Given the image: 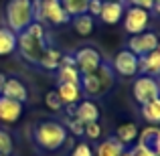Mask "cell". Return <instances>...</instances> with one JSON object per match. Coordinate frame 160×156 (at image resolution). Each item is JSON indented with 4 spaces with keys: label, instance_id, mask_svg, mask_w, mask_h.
Returning <instances> with one entry per match:
<instances>
[{
    "label": "cell",
    "instance_id": "obj_1",
    "mask_svg": "<svg viewBox=\"0 0 160 156\" xmlns=\"http://www.w3.org/2000/svg\"><path fill=\"white\" fill-rule=\"evenodd\" d=\"M45 49H47V33H45L43 23L35 20L22 33L16 35V51L31 65H39Z\"/></svg>",
    "mask_w": 160,
    "mask_h": 156
},
{
    "label": "cell",
    "instance_id": "obj_2",
    "mask_svg": "<svg viewBox=\"0 0 160 156\" xmlns=\"http://www.w3.org/2000/svg\"><path fill=\"white\" fill-rule=\"evenodd\" d=\"M6 27L12 33H22L31 23H35V8L32 0H8L6 10H4Z\"/></svg>",
    "mask_w": 160,
    "mask_h": 156
},
{
    "label": "cell",
    "instance_id": "obj_3",
    "mask_svg": "<svg viewBox=\"0 0 160 156\" xmlns=\"http://www.w3.org/2000/svg\"><path fill=\"white\" fill-rule=\"evenodd\" d=\"M35 140L43 150H59L67 142V128L57 120H45L35 128Z\"/></svg>",
    "mask_w": 160,
    "mask_h": 156
},
{
    "label": "cell",
    "instance_id": "obj_4",
    "mask_svg": "<svg viewBox=\"0 0 160 156\" xmlns=\"http://www.w3.org/2000/svg\"><path fill=\"white\" fill-rule=\"evenodd\" d=\"M32 8H35V20L37 23H49L55 27L67 24L71 16L63 8L61 0H32Z\"/></svg>",
    "mask_w": 160,
    "mask_h": 156
},
{
    "label": "cell",
    "instance_id": "obj_5",
    "mask_svg": "<svg viewBox=\"0 0 160 156\" xmlns=\"http://www.w3.org/2000/svg\"><path fill=\"white\" fill-rule=\"evenodd\" d=\"M132 95L138 105H144L160 98V83L152 75H138L132 85Z\"/></svg>",
    "mask_w": 160,
    "mask_h": 156
},
{
    "label": "cell",
    "instance_id": "obj_6",
    "mask_svg": "<svg viewBox=\"0 0 160 156\" xmlns=\"http://www.w3.org/2000/svg\"><path fill=\"white\" fill-rule=\"evenodd\" d=\"M138 61H140V57H136L130 49H122V51H118L116 57H113L112 71H113V73H118L120 77H126V79L136 77V75H140Z\"/></svg>",
    "mask_w": 160,
    "mask_h": 156
},
{
    "label": "cell",
    "instance_id": "obj_7",
    "mask_svg": "<svg viewBox=\"0 0 160 156\" xmlns=\"http://www.w3.org/2000/svg\"><path fill=\"white\" fill-rule=\"evenodd\" d=\"M102 63H103V57L95 47H83L75 53V67L79 69L81 75L95 73Z\"/></svg>",
    "mask_w": 160,
    "mask_h": 156
},
{
    "label": "cell",
    "instance_id": "obj_8",
    "mask_svg": "<svg viewBox=\"0 0 160 156\" xmlns=\"http://www.w3.org/2000/svg\"><path fill=\"white\" fill-rule=\"evenodd\" d=\"M150 24V12L144 10V8H138V6H130L126 10L124 16V28L126 33L130 35H140L148 28Z\"/></svg>",
    "mask_w": 160,
    "mask_h": 156
},
{
    "label": "cell",
    "instance_id": "obj_9",
    "mask_svg": "<svg viewBox=\"0 0 160 156\" xmlns=\"http://www.w3.org/2000/svg\"><path fill=\"white\" fill-rule=\"evenodd\" d=\"M160 39L156 33H150V31H144L140 33V35H132L128 41V47L136 57H144V55H148L150 51H154V49L158 47Z\"/></svg>",
    "mask_w": 160,
    "mask_h": 156
},
{
    "label": "cell",
    "instance_id": "obj_10",
    "mask_svg": "<svg viewBox=\"0 0 160 156\" xmlns=\"http://www.w3.org/2000/svg\"><path fill=\"white\" fill-rule=\"evenodd\" d=\"M2 95H4V98L14 99V102L24 103L28 99V89H27V85H24L20 79L6 77V79H4V83H2Z\"/></svg>",
    "mask_w": 160,
    "mask_h": 156
},
{
    "label": "cell",
    "instance_id": "obj_11",
    "mask_svg": "<svg viewBox=\"0 0 160 156\" xmlns=\"http://www.w3.org/2000/svg\"><path fill=\"white\" fill-rule=\"evenodd\" d=\"M20 116H22V103L0 95V122L14 124L20 120Z\"/></svg>",
    "mask_w": 160,
    "mask_h": 156
},
{
    "label": "cell",
    "instance_id": "obj_12",
    "mask_svg": "<svg viewBox=\"0 0 160 156\" xmlns=\"http://www.w3.org/2000/svg\"><path fill=\"white\" fill-rule=\"evenodd\" d=\"M138 69H140V75H152V77H158L160 75V43L154 51H150L148 55L140 57Z\"/></svg>",
    "mask_w": 160,
    "mask_h": 156
},
{
    "label": "cell",
    "instance_id": "obj_13",
    "mask_svg": "<svg viewBox=\"0 0 160 156\" xmlns=\"http://www.w3.org/2000/svg\"><path fill=\"white\" fill-rule=\"evenodd\" d=\"M138 144L148 146L154 156H160V126H146L142 132H138Z\"/></svg>",
    "mask_w": 160,
    "mask_h": 156
},
{
    "label": "cell",
    "instance_id": "obj_14",
    "mask_svg": "<svg viewBox=\"0 0 160 156\" xmlns=\"http://www.w3.org/2000/svg\"><path fill=\"white\" fill-rule=\"evenodd\" d=\"M75 118L83 124H91V122H99V105L91 99H83L75 108Z\"/></svg>",
    "mask_w": 160,
    "mask_h": 156
},
{
    "label": "cell",
    "instance_id": "obj_15",
    "mask_svg": "<svg viewBox=\"0 0 160 156\" xmlns=\"http://www.w3.org/2000/svg\"><path fill=\"white\" fill-rule=\"evenodd\" d=\"M57 93L63 105H75L81 102V87L79 83H57Z\"/></svg>",
    "mask_w": 160,
    "mask_h": 156
},
{
    "label": "cell",
    "instance_id": "obj_16",
    "mask_svg": "<svg viewBox=\"0 0 160 156\" xmlns=\"http://www.w3.org/2000/svg\"><path fill=\"white\" fill-rule=\"evenodd\" d=\"M124 2H103L102 12H99V18L106 24H118L124 18Z\"/></svg>",
    "mask_w": 160,
    "mask_h": 156
},
{
    "label": "cell",
    "instance_id": "obj_17",
    "mask_svg": "<svg viewBox=\"0 0 160 156\" xmlns=\"http://www.w3.org/2000/svg\"><path fill=\"white\" fill-rule=\"evenodd\" d=\"M71 27H73V31L77 33L79 37H89L91 33H93L95 28V23H93V16L91 14H77V16H71Z\"/></svg>",
    "mask_w": 160,
    "mask_h": 156
},
{
    "label": "cell",
    "instance_id": "obj_18",
    "mask_svg": "<svg viewBox=\"0 0 160 156\" xmlns=\"http://www.w3.org/2000/svg\"><path fill=\"white\" fill-rule=\"evenodd\" d=\"M79 87H81V91H83V93L91 95V98H99V95H103V93H106L95 73L81 75V79H79Z\"/></svg>",
    "mask_w": 160,
    "mask_h": 156
},
{
    "label": "cell",
    "instance_id": "obj_19",
    "mask_svg": "<svg viewBox=\"0 0 160 156\" xmlns=\"http://www.w3.org/2000/svg\"><path fill=\"white\" fill-rule=\"evenodd\" d=\"M138 126L134 124V122H126V124H120L116 128V138L122 142V144L128 148L130 144H134V142L138 140Z\"/></svg>",
    "mask_w": 160,
    "mask_h": 156
},
{
    "label": "cell",
    "instance_id": "obj_20",
    "mask_svg": "<svg viewBox=\"0 0 160 156\" xmlns=\"http://www.w3.org/2000/svg\"><path fill=\"white\" fill-rule=\"evenodd\" d=\"M61 51H59L57 47H53V45H47V49H45L43 57H41L39 61V67H43V69L47 71H57L59 65H61Z\"/></svg>",
    "mask_w": 160,
    "mask_h": 156
},
{
    "label": "cell",
    "instance_id": "obj_21",
    "mask_svg": "<svg viewBox=\"0 0 160 156\" xmlns=\"http://www.w3.org/2000/svg\"><path fill=\"white\" fill-rule=\"evenodd\" d=\"M126 150V146L118 140L116 136H109L108 140L99 142L98 150H95V156H120Z\"/></svg>",
    "mask_w": 160,
    "mask_h": 156
},
{
    "label": "cell",
    "instance_id": "obj_22",
    "mask_svg": "<svg viewBox=\"0 0 160 156\" xmlns=\"http://www.w3.org/2000/svg\"><path fill=\"white\" fill-rule=\"evenodd\" d=\"M16 51V33L8 27H0V57H6Z\"/></svg>",
    "mask_w": 160,
    "mask_h": 156
},
{
    "label": "cell",
    "instance_id": "obj_23",
    "mask_svg": "<svg viewBox=\"0 0 160 156\" xmlns=\"http://www.w3.org/2000/svg\"><path fill=\"white\" fill-rule=\"evenodd\" d=\"M140 112H142V118H144L148 124L158 126L160 124V98L152 99V102H148L144 105H140Z\"/></svg>",
    "mask_w": 160,
    "mask_h": 156
},
{
    "label": "cell",
    "instance_id": "obj_24",
    "mask_svg": "<svg viewBox=\"0 0 160 156\" xmlns=\"http://www.w3.org/2000/svg\"><path fill=\"white\" fill-rule=\"evenodd\" d=\"M57 73V83H79V79H81V73L75 65H59Z\"/></svg>",
    "mask_w": 160,
    "mask_h": 156
},
{
    "label": "cell",
    "instance_id": "obj_25",
    "mask_svg": "<svg viewBox=\"0 0 160 156\" xmlns=\"http://www.w3.org/2000/svg\"><path fill=\"white\" fill-rule=\"evenodd\" d=\"M95 75H98L103 91H109L113 87V71H112V67H109L108 63H102V65L98 67V71H95Z\"/></svg>",
    "mask_w": 160,
    "mask_h": 156
},
{
    "label": "cell",
    "instance_id": "obj_26",
    "mask_svg": "<svg viewBox=\"0 0 160 156\" xmlns=\"http://www.w3.org/2000/svg\"><path fill=\"white\" fill-rule=\"evenodd\" d=\"M61 4L69 16H77V14H85L87 12L89 0H61Z\"/></svg>",
    "mask_w": 160,
    "mask_h": 156
},
{
    "label": "cell",
    "instance_id": "obj_27",
    "mask_svg": "<svg viewBox=\"0 0 160 156\" xmlns=\"http://www.w3.org/2000/svg\"><path fill=\"white\" fill-rule=\"evenodd\" d=\"M12 150H14V144H12V136L6 132V130L0 128V156H10Z\"/></svg>",
    "mask_w": 160,
    "mask_h": 156
},
{
    "label": "cell",
    "instance_id": "obj_28",
    "mask_svg": "<svg viewBox=\"0 0 160 156\" xmlns=\"http://www.w3.org/2000/svg\"><path fill=\"white\" fill-rule=\"evenodd\" d=\"M63 126H65V128L69 130L73 136H83V128H85V124H83V122H79L75 116H69V120L63 122Z\"/></svg>",
    "mask_w": 160,
    "mask_h": 156
},
{
    "label": "cell",
    "instance_id": "obj_29",
    "mask_svg": "<svg viewBox=\"0 0 160 156\" xmlns=\"http://www.w3.org/2000/svg\"><path fill=\"white\" fill-rule=\"evenodd\" d=\"M45 103H47V108L51 109V112H61L63 109V103H61V98H59L57 89L49 91V93L45 95Z\"/></svg>",
    "mask_w": 160,
    "mask_h": 156
},
{
    "label": "cell",
    "instance_id": "obj_30",
    "mask_svg": "<svg viewBox=\"0 0 160 156\" xmlns=\"http://www.w3.org/2000/svg\"><path fill=\"white\" fill-rule=\"evenodd\" d=\"M83 136H87L89 140H99V138H102V126H99L98 122L85 124V128H83Z\"/></svg>",
    "mask_w": 160,
    "mask_h": 156
},
{
    "label": "cell",
    "instance_id": "obj_31",
    "mask_svg": "<svg viewBox=\"0 0 160 156\" xmlns=\"http://www.w3.org/2000/svg\"><path fill=\"white\" fill-rule=\"evenodd\" d=\"M71 156H93V150H91L89 144L81 142V144H77L73 150H71Z\"/></svg>",
    "mask_w": 160,
    "mask_h": 156
},
{
    "label": "cell",
    "instance_id": "obj_32",
    "mask_svg": "<svg viewBox=\"0 0 160 156\" xmlns=\"http://www.w3.org/2000/svg\"><path fill=\"white\" fill-rule=\"evenodd\" d=\"M102 6H103V0H89V4H87V14H91L93 18H95V16H99Z\"/></svg>",
    "mask_w": 160,
    "mask_h": 156
},
{
    "label": "cell",
    "instance_id": "obj_33",
    "mask_svg": "<svg viewBox=\"0 0 160 156\" xmlns=\"http://www.w3.org/2000/svg\"><path fill=\"white\" fill-rule=\"evenodd\" d=\"M130 154H132V156H154V152L148 148V146H144V144H136V146H132Z\"/></svg>",
    "mask_w": 160,
    "mask_h": 156
},
{
    "label": "cell",
    "instance_id": "obj_34",
    "mask_svg": "<svg viewBox=\"0 0 160 156\" xmlns=\"http://www.w3.org/2000/svg\"><path fill=\"white\" fill-rule=\"evenodd\" d=\"M132 6H138V8H144V10H152V4L154 0H128Z\"/></svg>",
    "mask_w": 160,
    "mask_h": 156
},
{
    "label": "cell",
    "instance_id": "obj_35",
    "mask_svg": "<svg viewBox=\"0 0 160 156\" xmlns=\"http://www.w3.org/2000/svg\"><path fill=\"white\" fill-rule=\"evenodd\" d=\"M61 65H75V55H61Z\"/></svg>",
    "mask_w": 160,
    "mask_h": 156
},
{
    "label": "cell",
    "instance_id": "obj_36",
    "mask_svg": "<svg viewBox=\"0 0 160 156\" xmlns=\"http://www.w3.org/2000/svg\"><path fill=\"white\" fill-rule=\"evenodd\" d=\"M152 10L156 12V14H160V0H154V4H152Z\"/></svg>",
    "mask_w": 160,
    "mask_h": 156
},
{
    "label": "cell",
    "instance_id": "obj_37",
    "mask_svg": "<svg viewBox=\"0 0 160 156\" xmlns=\"http://www.w3.org/2000/svg\"><path fill=\"white\" fill-rule=\"evenodd\" d=\"M4 79H6V77H4V75L0 73V95H2V83H4Z\"/></svg>",
    "mask_w": 160,
    "mask_h": 156
},
{
    "label": "cell",
    "instance_id": "obj_38",
    "mask_svg": "<svg viewBox=\"0 0 160 156\" xmlns=\"http://www.w3.org/2000/svg\"><path fill=\"white\" fill-rule=\"evenodd\" d=\"M120 156H132V154H130V150H124V152H122Z\"/></svg>",
    "mask_w": 160,
    "mask_h": 156
},
{
    "label": "cell",
    "instance_id": "obj_39",
    "mask_svg": "<svg viewBox=\"0 0 160 156\" xmlns=\"http://www.w3.org/2000/svg\"><path fill=\"white\" fill-rule=\"evenodd\" d=\"M103 2H124V0H103Z\"/></svg>",
    "mask_w": 160,
    "mask_h": 156
}]
</instances>
